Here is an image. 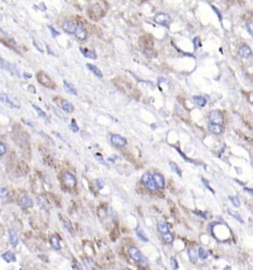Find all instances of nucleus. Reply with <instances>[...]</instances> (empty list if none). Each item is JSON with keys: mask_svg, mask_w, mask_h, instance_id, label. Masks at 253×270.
<instances>
[{"mask_svg": "<svg viewBox=\"0 0 253 270\" xmlns=\"http://www.w3.org/2000/svg\"><path fill=\"white\" fill-rule=\"evenodd\" d=\"M128 254L134 261L139 264L143 267H145L148 264V260H147V258L141 254L139 249L137 247H136V246H131V247L129 248Z\"/></svg>", "mask_w": 253, "mask_h": 270, "instance_id": "obj_1", "label": "nucleus"}, {"mask_svg": "<svg viewBox=\"0 0 253 270\" xmlns=\"http://www.w3.org/2000/svg\"><path fill=\"white\" fill-rule=\"evenodd\" d=\"M0 101L12 108H19L21 106L19 100L5 93H2L0 94Z\"/></svg>", "mask_w": 253, "mask_h": 270, "instance_id": "obj_2", "label": "nucleus"}, {"mask_svg": "<svg viewBox=\"0 0 253 270\" xmlns=\"http://www.w3.org/2000/svg\"><path fill=\"white\" fill-rule=\"evenodd\" d=\"M36 78H37L38 82L40 84L44 85L45 87L49 88L54 89L56 87L55 83L53 81L51 78L46 73L43 72H39L36 74Z\"/></svg>", "mask_w": 253, "mask_h": 270, "instance_id": "obj_3", "label": "nucleus"}, {"mask_svg": "<svg viewBox=\"0 0 253 270\" xmlns=\"http://www.w3.org/2000/svg\"><path fill=\"white\" fill-rule=\"evenodd\" d=\"M0 65H1V67L3 69L8 72L11 75L20 77V73L15 64L10 63V62L0 57Z\"/></svg>", "mask_w": 253, "mask_h": 270, "instance_id": "obj_4", "label": "nucleus"}, {"mask_svg": "<svg viewBox=\"0 0 253 270\" xmlns=\"http://www.w3.org/2000/svg\"><path fill=\"white\" fill-rule=\"evenodd\" d=\"M89 12H90L89 14H90V17L91 19L96 20L102 17L104 14H105L103 8L99 3H96V4L91 5L90 8L89 9Z\"/></svg>", "mask_w": 253, "mask_h": 270, "instance_id": "obj_5", "label": "nucleus"}, {"mask_svg": "<svg viewBox=\"0 0 253 270\" xmlns=\"http://www.w3.org/2000/svg\"><path fill=\"white\" fill-rule=\"evenodd\" d=\"M141 180H142V183L144 185V186L147 189H149V190L155 191L158 189L157 186H156V184L154 181L153 176L150 173H145V174H144L142 178H141Z\"/></svg>", "mask_w": 253, "mask_h": 270, "instance_id": "obj_6", "label": "nucleus"}, {"mask_svg": "<svg viewBox=\"0 0 253 270\" xmlns=\"http://www.w3.org/2000/svg\"><path fill=\"white\" fill-rule=\"evenodd\" d=\"M63 183L65 186L70 189H73L76 186V180L75 176L71 173L67 172L63 176Z\"/></svg>", "mask_w": 253, "mask_h": 270, "instance_id": "obj_7", "label": "nucleus"}, {"mask_svg": "<svg viewBox=\"0 0 253 270\" xmlns=\"http://www.w3.org/2000/svg\"><path fill=\"white\" fill-rule=\"evenodd\" d=\"M170 16L165 13H158L154 17V21L163 26H167L170 22Z\"/></svg>", "mask_w": 253, "mask_h": 270, "instance_id": "obj_8", "label": "nucleus"}, {"mask_svg": "<svg viewBox=\"0 0 253 270\" xmlns=\"http://www.w3.org/2000/svg\"><path fill=\"white\" fill-rule=\"evenodd\" d=\"M110 140L111 143L117 147H125L127 143L126 139L119 134H113Z\"/></svg>", "mask_w": 253, "mask_h": 270, "instance_id": "obj_9", "label": "nucleus"}, {"mask_svg": "<svg viewBox=\"0 0 253 270\" xmlns=\"http://www.w3.org/2000/svg\"><path fill=\"white\" fill-rule=\"evenodd\" d=\"M210 120H211V123L219 124L221 123L223 120V117L222 113L220 111H212L210 113Z\"/></svg>", "mask_w": 253, "mask_h": 270, "instance_id": "obj_10", "label": "nucleus"}, {"mask_svg": "<svg viewBox=\"0 0 253 270\" xmlns=\"http://www.w3.org/2000/svg\"><path fill=\"white\" fill-rule=\"evenodd\" d=\"M238 54L243 59H248L252 56V51L247 45H243L238 49Z\"/></svg>", "mask_w": 253, "mask_h": 270, "instance_id": "obj_11", "label": "nucleus"}, {"mask_svg": "<svg viewBox=\"0 0 253 270\" xmlns=\"http://www.w3.org/2000/svg\"><path fill=\"white\" fill-rule=\"evenodd\" d=\"M62 28L65 32L68 34H73L76 29V24L72 21H66L64 22Z\"/></svg>", "mask_w": 253, "mask_h": 270, "instance_id": "obj_12", "label": "nucleus"}, {"mask_svg": "<svg viewBox=\"0 0 253 270\" xmlns=\"http://www.w3.org/2000/svg\"><path fill=\"white\" fill-rule=\"evenodd\" d=\"M153 179L158 189H163L164 187L165 181L162 174H159V173H156L153 175Z\"/></svg>", "mask_w": 253, "mask_h": 270, "instance_id": "obj_13", "label": "nucleus"}, {"mask_svg": "<svg viewBox=\"0 0 253 270\" xmlns=\"http://www.w3.org/2000/svg\"><path fill=\"white\" fill-rule=\"evenodd\" d=\"M74 34H75L76 37L80 40H85L87 37L86 30H85L81 25H78V26H76V29Z\"/></svg>", "mask_w": 253, "mask_h": 270, "instance_id": "obj_14", "label": "nucleus"}, {"mask_svg": "<svg viewBox=\"0 0 253 270\" xmlns=\"http://www.w3.org/2000/svg\"><path fill=\"white\" fill-rule=\"evenodd\" d=\"M208 129L214 134H220L222 132V127L219 124L210 123L208 125Z\"/></svg>", "mask_w": 253, "mask_h": 270, "instance_id": "obj_15", "label": "nucleus"}, {"mask_svg": "<svg viewBox=\"0 0 253 270\" xmlns=\"http://www.w3.org/2000/svg\"><path fill=\"white\" fill-rule=\"evenodd\" d=\"M79 50L81 51V52L82 53V54L85 56V57L92 59H96V58H97V55H96L95 51L88 50L87 48H79Z\"/></svg>", "mask_w": 253, "mask_h": 270, "instance_id": "obj_16", "label": "nucleus"}, {"mask_svg": "<svg viewBox=\"0 0 253 270\" xmlns=\"http://www.w3.org/2000/svg\"><path fill=\"white\" fill-rule=\"evenodd\" d=\"M50 245L55 250H60L61 249V245H60L59 239L56 235H52L50 238Z\"/></svg>", "mask_w": 253, "mask_h": 270, "instance_id": "obj_17", "label": "nucleus"}, {"mask_svg": "<svg viewBox=\"0 0 253 270\" xmlns=\"http://www.w3.org/2000/svg\"><path fill=\"white\" fill-rule=\"evenodd\" d=\"M87 68H88V70L90 71V72H92L95 76H98V77L99 78L103 77L102 73H101V71H100L96 65H93V64H87Z\"/></svg>", "mask_w": 253, "mask_h": 270, "instance_id": "obj_18", "label": "nucleus"}, {"mask_svg": "<svg viewBox=\"0 0 253 270\" xmlns=\"http://www.w3.org/2000/svg\"><path fill=\"white\" fill-rule=\"evenodd\" d=\"M157 228H158V231H159V232L161 233V235H164V234H165V233H167V232H170V229H169L168 224H167V223L164 222V221L158 222V223L157 225Z\"/></svg>", "mask_w": 253, "mask_h": 270, "instance_id": "obj_19", "label": "nucleus"}, {"mask_svg": "<svg viewBox=\"0 0 253 270\" xmlns=\"http://www.w3.org/2000/svg\"><path fill=\"white\" fill-rule=\"evenodd\" d=\"M61 107H62L63 110L67 113H72L74 111L73 105H72L71 103L67 101V100H61Z\"/></svg>", "mask_w": 253, "mask_h": 270, "instance_id": "obj_20", "label": "nucleus"}, {"mask_svg": "<svg viewBox=\"0 0 253 270\" xmlns=\"http://www.w3.org/2000/svg\"><path fill=\"white\" fill-rule=\"evenodd\" d=\"M2 258L4 259L5 261H7L8 263L16 262V260L15 255H14V253L12 252L11 251L6 252L2 255Z\"/></svg>", "mask_w": 253, "mask_h": 270, "instance_id": "obj_21", "label": "nucleus"}, {"mask_svg": "<svg viewBox=\"0 0 253 270\" xmlns=\"http://www.w3.org/2000/svg\"><path fill=\"white\" fill-rule=\"evenodd\" d=\"M9 238H10V244L14 247H16L18 244V236L16 235V231L12 230V229H10L9 230Z\"/></svg>", "mask_w": 253, "mask_h": 270, "instance_id": "obj_22", "label": "nucleus"}, {"mask_svg": "<svg viewBox=\"0 0 253 270\" xmlns=\"http://www.w3.org/2000/svg\"><path fill=\"white\" fill-rule=\"evenodd\" d=\"M136 235H137L138 238L141 240H142L144 242H148L149 240L146 236V235H145L144 231L143 230V229L140 226L136 228Z\"/></svg>", "mask_w": 253, "mask_h": 270, "instance_id": "obj_23", "label": "nucleus"}, {"mask_svg": "<svg viewBox=\"0 0 253 270\" xmlns=\"http://www.w3.org/2000/svg\"><path fill=\"white\" fill-rule=\"evenodd\" d=\"M187 253H188L189 258H190L191 262L192 263L197 262L198 254H197V252H196V250L194 249V248H189L188 251H187Z\"/></svg>", "mask_w": 253, "mask_h": 270, "instance_id": "obj_24", "label": "nucleus"}, {"mask_svg": "<svg viewBox=\"0 0 253 270\" xmlns=\"http://www.w3.org/2000/svg\"><path fill=\"white\" fill-rule=\"evenodd\" d=\"M83 262L85 266H86L87 270H96V267L94 262L89 258H84Z\"/></svg>", "mask_w": 253, "mask_h": 270, "instance_id": "obj_25", "label": "nucleus"}, {"mask_svg": "<svg viewBox=\"0 0 253 270\" xmlns=\"http://www.w3.org/2000/svg\"><path fill=\"white\" fill-rule=\"evenodd\" d=\"M21 202L23 206L27 208H31L34 206V202L31 198H29L27 195H25L21 198Z\"/></svg>", "mask_w": 253, "mask_h": 270, "instance_id": "obj_26", "label": "nucleus"}, {"mask_svg": "<svg viewBox=\"0 0 253 270\" xmlns=\"http://www.w3.org/2000/svg\"><path fill=\"white\" fill-rule=\"evenodd\" d=\"M64 88H65V91L69 94H73V95H77V92H76V89L72 85H70V83H67L66 81H64Z\"/></svg>", "mask_w": 253, "mask_h": 270, "instance_id": "obj_27", "label": "nucleus"}, {"mask_svg": "<svg viewBox=\"0 0 253 270\" xmlns=\"http://www.w3.org/2000/svg\"><path fill=\"white\" fill-rule=\"evenodd\" d=\"M32 106L34 108V109H35L36 111V112H37V114H39V117H42L43 119H45V120H47V121H49V117H48V114H47L46 113H45V111L42 110V109L38 107L37 105H34V104H33V105H32Z\"/></svg>", "mask_w": 253, "mask_h": 270, "instance_id": "obj_28", "label": "nucleus"}, {"mask_svg": "<svg viewBox=\"0 0 253 270\" xmlns=\"http://www.w3.org/2000/svg\"><path fill=\"white\" fill-rule=\"evenodd\" d=\"M192 99H193L195 103L200 106H204L207 104V100L201 96H193Z\"/></svg>", "mask_w": 253, "mask_h": 270, "instance_id": "obj_29", "label": "nucleus"}, {"mask_svg": "<svg viewBox=\"0 0 253 270\" xmlns=\"http://www.w3.org/2000/svg\"><path fill=\"white\" fill-rule=\"evenodd\" d=\"M209 252L207 251H206L204 248H199L198 249V257L201 259V260H206L209 257Z\"/></svg>", "mask_w": 253, "mask_h": 270, "instance_id": "obj_30", "label": "nucleus"}, {"mask_svg": "<svg viewBox=\"0 0 253 270\" xmlns=\"http://www.w3.org/2000/svg\"><path fill=\"white\" fill-rule=\"evenodd\" d=\"M161 235H162L163 240H164V241L166 242L167 243H172L173 242L174 237H173V235L171 234L170 232L165 233V234Z\"/></svg>", "mask_w": 253, "mask_h": 270, "instance_id": "obj_31", "label": "nucleus"}, {"mask_svg": "<svg viewBox=\"0 0 253 270\" xmlns=\"http://www.w3.org/2000/svg\"><path fill=\"white\" fill-rule=\"evenodd\" d=\"M170 166L171 168V169H172L175 173H176L179 177H181V170L180 169V168L178 166L177 164L174 163V162H170Z\"/></svg>", "mask_w": 253, "mask_h": 270, "instance_id": "obj_32", "label": "nucleus"}, {"mask_svg": "<svg viewBox=\"0 0 253 270\" xmlns=\"http://www.w3.org/2000/svg\"><path fill=\"white\" fill-rule=\"evenodd\" d=\"M227 211H228V213L231 215V216H232L234 218H235L236 220H238V221H239L240 223H243V219L241 218V215L238 214V212H235V211L231 210V209H228V210H227Z\"/></svg>", "mask_w": 253, "mask_h": 270, "instance_id": "obj_33", "label": "nucleus"}, {"mask_svg": "<svg viewBox=\"0 0 253 270\" xmlns=\"http://www.w3.org/2000/svg\"><path fill=\"white\" fill-rule=\"evenodd\" d=\"M229 200H230L235 207H239L241 205V202H240L239 198L238 197H229Z\"/></svg>", "mask_w": 253, "mask_h": 270, "instance_id": "obj_34", "label": "nucleus"}, {"mask_svg": "<svg viewBox=\"0 0 253 270\" xmlns=\"http://www.w3.org/2000/svg\"><path fill=\"white\" fill-rule=\"evenodd\" d=\"M70 129H71V130L73 131L74 133L78 132L79 130V128L78 126L77 123H76V121L75 119H73L72 122H71V125H70Z\"/></svg>", "mask_w": 253, "mask_h": 270, "instance_id": "obj_35", "label": "nucleus"}, {"mask_svg": "<svg viewBox=\"0 0 253 270\" xmlns=\"http://www.w3.org/2000/svg\"><path fill=\"white\" fill-rule=\"evenodd\" d=\"M170 264L173 270H177L178 269V267H179V266H178V263L176 258H171Z\"/></svg>", "mask_w": 253, "mask_h": 270, "instance_id": "obj_36", "label": "nucleus"}, {"mask_svg": "<svg viewBox=\"0 0 253 270\" xmlns=\"http://www.w3.org/2000/svg\"><path fill=\"white\" fill-rule=\"evenodd\" d=\"M95 158H96V159L100 163L103 164V165L105 166H107V164L106 163V162H105V160H104L103 157L101 156V154H95Z\"/></svg>", "mask_w": 253, "mask_h": 270, "instance_id": "obj_37", "label": "nucleus"}, {"mask_svg": "<svg viewBox=\"0 0 253 270\" xmlns=\"http://www.w3.org/2000/svg\"><path fill=\"white\" fill-rule=\"evenodd\" d=\"M247 30L251 36H253V21L249 22L247 24Z\"/></svg>", "mask_w": 253, "mask_h": 270, "instance_id": "obj_38", "label": "nucleus"}, {"mask_svg": "<svg viewBox=\"0 0 253 270\" xmlns=\"http://www.w3.org/2000/svg\"><path fill=\"white\" fill-rule=\"evenodd\" d=\"M8 194H9L8 191L6 189H4V188L0 189V198L3 199L5 198H8Z\"/></svg>", "mask_w": 253, "mask_h": 270, "instance_id": "obj_39", "label": "nucleus"}, {"mask_svg": "<svg viewBox=\"0 0 253 270\" xmlns=\"http://www.w3.org/2000/svg\"><path fill=\"white\" fill-rule=\"evenodd\" d=\"M6 151H7V149H6V146H5V145L2 143V142L0 141V157L3 156V155L5 154Z\"/></svg>", "mask_w": 253, "mask_h": 270, "instance_id": "obj_40", "label": "nucleus"}, {"mask_svg": "<svg viewBox=\"0 0 253 270\" xmlns=\"http://www.w3.org/2000/svg\"><path fill=\"white\" fill-rule=\"evenodd\" d=\"M48 28L50 29V32H51L52 36H53V37H57V36H60V33H59V31H56V29L53 28V27L50 26V25H49V26H48Z\"/></svg>", "mask_w": 253, "mask_h": 270, "instance_id": "obj_41", "label": "nucleus"}, {"mask_svg": "<svg viewBox=\"0 0 253 270\" xmlns=\"http://www.w3.org/2000/svg\"><path fill=\"white\" fill-rule=\"evenodd\" d=\"M96 186H97V187L99 188V189H100V190H101V189H102L103 188H104V186H105V182L103 181L102 180H101V179H97V180H96Z\"/></svg>", "mask_w": 253, "mask_h": 270, "instance_id": "obj_42", "label": "nucleus"}, {"mask_svg": "<svg viewBox=\"0 0 253 270\" xmlns=\"http://www.w3.org/2000/svg\"><path fill=\"white\" fill-rule=\"evenodd\" d=\"M193 44H194V48H195V49H198L200 46H201V43H200V39H199V37H198V36H197V37H196V38H194Z\"/></svg>", "mask_w": 253, "mask_h": 270, "instance_id": "obj_43", "label": "nucleus"}, {"mask_svg": "<svg viewBox=\"0 0 253 270\" xmlns=\"http://www.w3.org/2000/svg\"><path fill=\"white\" fill-rule=\"evenodd\" d=\"M65 227L66 229L70 231V233H73V227L71 223H70V222L69 221V220H67L66 222L65 223Z\"/></svg>", "mask_w": 253, "mask_h": 270, "instance_id": "obj_44", "label": "nucleus"}, {"mask_svg": "<svg viewBox=\"0 0 253 270\" xmlns=\"http://www.w3.org/2000/svg\"><path fill=\"white\" fill-rule=\"evenodd\" d=\"M34 46L36 47V49H37L38 51L40 52H44V49L42 48V45H40V44L37 43V41H34Z\"/></svg>", "mask_w": 253, "mask_h": 270, "instance_id": "obj_45", "label": "nucleus"}, {"mask_svg": "<svg viewBox=\"0 0 253 270\" xmlns=\"http://www.w3.org/2000/svg\"><path fill=\"white\" fill-rule=\"evenodd\" d=\"M203 183H204V186H205L207 188V189H210V191H212V193H215V192H214V190H213V189H212V188H211V187H210V185H209V182H208V181H207V180H204V179H203Z\"/></svg>", "mask_w": 253, "mask_h": 270, "instance_id": "obj_46", "label": "nucleus"}, {"mask_svg": "<svg viewBox=\"0 0 253 270\" xmlns=\"http://www.w3.org/2000/svg\"><path fill=\"white\" fill-rule=\"evenodd\" d=\"M73 268L75 270H84L83 268L81 267V266L80 265L79 263H77V262H76L75 264H74Z\"/></svg>", "mask_w": 253, "mask_h": 270, "instance_id": "obj_47", "label": "nucleus"}, {"mask_svg": "<svg viewBox=\"0 0 253 270\" xmlns=\"http://www.w3.org/2000/svg\"><path fill=\"white\" fill-rule=\"evenodd\" d=\"M28 89L30 92L33 93V94H36V88H35V87L34 86V85H29Z\"/></svg>", "mask_w": 253, "mask_h": 270, "instance_id": "obj_48", "label": "nucleus"}, {"mask_svg": "<svg viewBox=\"0 0 253 270\" xmlns=\"http://www.w3.org/2000/svg\"><path fill=\"white\" fill-rule=\"evenodd\" d=\"M23 76H24L25 78H27V79L32 77V74H30V73H27V72H25L24 74H23Z\"/></svg>", "mask_w": 253, "mask_h": 270, "instance_id": "obj_49", "label": "nucleus"}, {"mask_svg": "<svg viewBox=\"0 0 253 270\" xmlns=\"http://www.w3.org/2000/svg\"><path fill=\"white\" fill-rule=\"evenodd\" d=\"M244 191H247V192H249L251 195H253V189H249V188H245Z\"/></svg>", "mask_w": 253, "mask_h": 270, "instance_id": "obj_50", "label": "nucleus"}, {"mask_svg": "<svg viewBox=\"0 0 253 270\" xmlns=\"http://www.w3.org/2000/svg\"><path fill=\"white\" fill-rule=\"evenodd\" d=\"M125 270H132V269H128V268H127V269H125Z\"/></svg>", "mask_w": 253, "mask_h": 270, "instance_id": "obj_51", "label": "nucleus"}, {"mask_svg": "<svg viewBox=\"0 0 253 270\" xmlns=\"http://www.w3.org/2000/svg\"><path fill=\"white\" fill-rule=\"evenodd\" d=\"M2 19V15H1V14H0V20Z\"/></svg>", "mask_w": 253, "mask_h": 270, "instance_id": "obj_52", "label": "nucleus"}]
</instances>
